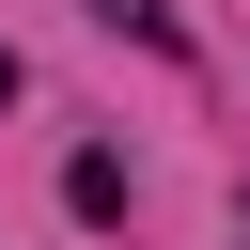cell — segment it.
Segmentation results:
<instances>
[{"mask_svg":"<svg viewBox=\"0 0 250 250\" xmlns=\"http://www.w3.org/2000/svg\"><path fill=\"white\" fill-rule=\"evenodd\" d=\"M94 16H109V31H141V47H188V31H172V0H94Z\"/></svg>","mask_w":250,"mask_h":250,"instance_id":"cell-1","label":"cell"},{"mask_svg":"<svg viewBox=\"0 0 250 250\" xmlns=\"http://www.w3.org/2000/svg\"><path fill=\"white\" fill-rule=\"evenodd\" d=\"M0 109H16V47H0Z\"/></svg>","mask_w":250,"mask_h":250,"instance_id":"cell-2","label":"cell"}]
</instances>
